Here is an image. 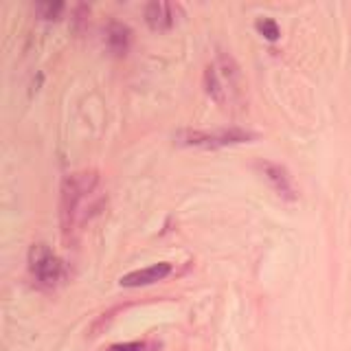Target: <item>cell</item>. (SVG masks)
<instances>
[{"instance_id": "1", "label": "cell", "mask_w": 351, "mask_h": 351, "mask_svg": "<svg viewBox=\"0 0 351 351\" xmlns=\"http://www.w3.org/2000/svg\"><path fill=\"white\" fill-rule=\"evenodd\" d=\"M97 184H99L97 171H77L64 178L60 208H62V228L66 237L75 233L77 226L88 217V211H95L93 195Z\"/></svg>"}, {"instance_id": "3", "label": "cell", "mask_w": 351, "mask_h": 351, "mask_svg": "<svg viewBox=\"0 0 351 351\" xmlns=\"http://www.w3.org/2000/svg\"><path fill=\"white\" fill-rule=\"evenodd\" d=\"M29 270L40 285L44 288H53L58 285L64 274L62 259L47 244H33L29 248Z\"/></svg>"}, {"instance_id": "7", "label": "cell", "mask_w": 351, "mask_h": 351, "mask_svg": "<svg viewBox=\"0 0 351 351\" xmlns=\"http://www.w3.org/2000/svg\"><path fill=\"white\" fill-rule=\"evenodd\" d=\"M145 20L147 25L154 31H165V29H171L173 27V5L169 3H160V0H154L145 7Z\"/></svg>"}, {"instance_id": "5", "label": "cell", "mask_w": 351, "mask_h": 351, "mask_svg": "<svg viewBox=\"0 0 351 351\" xmlns=\"http://www.w3.org/2000/svg\"><path fill=\"white\" fill-rule=\"evenodd\" d=\"M259 169L263 171V176H266V180L270 182V186L281 197H285V200H296V189L292 184L288 169L281 167V165H274V162H259Z\"/></svg>"}, {"instance_id": "6", "label": "cell", "mask_w": 351, "mask_h": 351, "mask_svg": "<svg viewBox=\"0 0 351 351\" xmlns=\"http://www.w3.org/2000/svg\"><path fill=\"white\" fill-rule=\"evenodd\" d=\"M169 272H171V263H165V261L154 263V266H149V268L128 272L125 277H121V285H123V288H141V285L162 281Z\"/></svg>"}, {"instance_id": "2", "label": "cell", "mask_w": 351, "mask_h": 351, "mask_svg": "<svg viewBox=\"0 0 351 351\" xmlns=\"http://www.w3.org/2000/svg\"><path fill=\"white\" fill-rule=\"evenodd\" d=\"M206 93L211 95L219 106H230L241 97L239 69L230 58H219L204 73Z\"/></svg>"}, {"instance_id": "8", "label": "cell", "mask_w": 351, "mask_h": 351, "mask_svg": "<svg viewBox=\"0 0 351 351\" xmlns=\"http://www.w3.org/2000/svg\"><path fill=\"white\" fill-rule=\"evenodd\" d=\"M132 40V31L128 25H121V22H110L106 29V44L108 49L114 55H125L128 47Z\"/></svg>"}, {"instance_id": "9", "label": "cell", "mask_w": 351, "mask_h": 351, "mask_svg": "<svg viewBox=\"0 0 351 351\" xmlns=\"http://www.w3.org/2000/svg\"><path fill=\"white\" fill-rule=\"evenodd\" d=\"M255 27H257V31L261 33V36L266 38V40H270V42L279 40V36H281L279 25H277L274 20H270V18H259V20L255 22Z\"/></svg>"}, {"instance_id": "4", "label": "cell", "mask_w": 351, "mask_h": 351, "mask_svg": "<svg viewBox=\"0 0 351 351\" xmlns=\"http://www.w3.org/2000/svg\"><path fill=\"white\" fill-rule=\"evenodd\" d=\"M248 138H252L250 132L239 128L215 130V132L182 130L176 134V143L178 145H195V147H224V145H235V143H244Z\"/></svg>"}, {"instance_id": "11", "label": "cell", "mask_w": 351, "mask_h": 351, "mask_svg": "<svg viewBox=\"0 0 351 351\" xmlns=\"http://www.w3.org/2000/svg\"><path fill=\"white\" fill-rule=\"evenodd\" d=\"M108 351H147L145 343H123V345H112Z\"/></svg>"}, {"instance_id": "10", "label": "cell", "mask_w": 351, "mask_h": 351, "mask_svg": "<svg viewBox=\"0 0 351 351\" xmlns=\"http://www.w3.org/2000/svg\"><path fill=\"white\" fill-rule=\"evenodd\" d=\"M36 11L44 20H58L64 11V3H38Z\"/></svg>"}]
</instances>
